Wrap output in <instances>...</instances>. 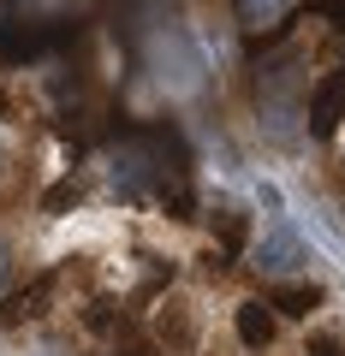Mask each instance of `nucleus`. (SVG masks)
<instances>
[{"instance_id": "nucleus-1", "label": "nucleus", "mask_w": 345, "mask_h": 356, "mask_svg": "<svg viewBox=\"0 0 345 356\" xmlns=\"http://www.w3.org/2000/svg\"><path fill=\"white\" fill-rule=\"evenodd\" d=\"M72 36V24H42V18H6L0 24V54L6 60H42V54H54L60 42Z\"/></svg>"}, {"instance_id": "nucleus-2", "label": "nucleus", "mask_w": 345, "mask_h": 356, "mask_svg": "<svg viewBox=\"0 0 345 356\" xmlns=\"http://www.w3.org/2000/svg\"><path fill=\"white\" fill-rule=\"evenodd\" d=\"M309 255H304V238H298L292 226H274L268 238L256 243V273H274V280H280V273H292V267H304Z\"/></svg>"}, {"instance_id": "nucleus-3", "label": "nucleus", "mask_w": 345, "mask_h": 356, "mask_svg": "<svg viewBox=\"0 0 345 356\" xmlns=\"http://www.w3.org/2000/svg\"><path fill=\"white\" fill-rule=\"evenodd\" d=\"M339 119H345V72H333L328 83L309 95V131H316V137H333Z\"/></svg>"}, {"instance_id": "nucleus-4", "label": "nucleus", "mask_w": 345, "mask_h": 356, "mask_svg": "<svg viewBox=\"0 0 345 356\" xmlns=\"http://www.w3.org/2000/svg\"><path fill=\"white\" fill-rule=\"evenodd\" d=\"M48 297H54V280H30L24 291H13L0 303V327H30V321L48 309Z\"/></svg>"}, {"instance_id": "nucleus-5", "label": "nucleus", "mask_w": 345, "mask_h": 356, "mask_svg": "<svg viewBox=\"0 0 345 356\" xmlns=\"http://www.w3.org/2000/svg\"><path fill=\"white\" fill-rule=\"evenodd\" d=\"M238 339L250 344V350H268V344H274V309L256 303V297L238 303Z\"/></svg>"}, {"instance_id": "nucleus-6", "label": "nucleus", "mask_w": 345, "mask_h": 356, "mask_svg": "<svg viewBox=\"0 0 345 356\" xmlns=\"http://www.w3.org/2000/svg\"><path fill=\"white\" fill-rule=\"evenodd\" d=\"M232 6H238V24H244V30H274V24L286 18L292 0H232Z\"/></svg>"}, {"instance_id": "nucleus-7", "label": "nucleus", "mask_w": 345, "mask_h": 356, "mask_svg": "<svg viewBox=\"0 0 345 356\" xmlns=\"http://www.w3.org/2000/svg\"><path fill=\"white\" fill-rule=\"evenodd\" d=\"M316 303H321V285H286V291L274 297L268 309H286V315H309Z\"/></svg>"}, {"instance_id": "nucleus-8", "label": "nucleus", "mask_w": 345, "mask_h": 356, "mask_svg": "<svg viewBox=\"0 0 345 356\" xmlns=\"http://www.w3.org/2000/svg\"><path fill=\"white\" fill-rule=\"evenodd\" d=\"M309 356H345V344L339 339H316V344H309Z\"/></svg>"}, {"instance_id": "nucleus-9", "label": "nucleus", "mask_w": 345, "mask_h": 356, "mask_svg": "<svg viewBox=\"0 0 345 356\" xmlns=\"http://www.w3.org/2000/svg\"><path fill=\"white\" fill-rule=\"evenodd\" d=\"M119 356H155V350H119Z\"/></svg>"}, {"instance_id": "nucleus-10", "label": "nucleus", "mask_w": 345, "mask_h": 356, "mask_svg": "<svg viewBox=\"0 0 345 356\" xmlns=\"http://www.w3.org/2000/svg\"><path fill=\"white\" fill-rule=\"evenodd\" d=\"M0 280H6V250H0Z\"/></svg>"}]
</instances>
